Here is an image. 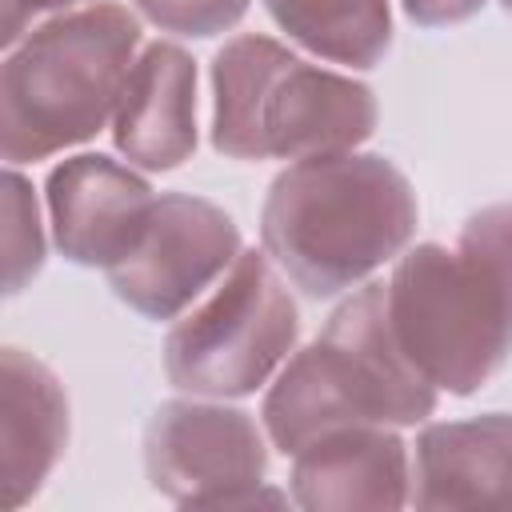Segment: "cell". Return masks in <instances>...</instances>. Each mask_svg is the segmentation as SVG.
Listing matches in <instances>:
<instances>
[{
  "label": "cell",
  "mask_w": 512,
  "mask_h": 512,
  "mask_svg": "<svg viewBox=\"0 0 512 512\" xmlns=\"http://www.w3.org/2000/svg\"><path fill=\"white\" fill-rule=\"evenodd\" d=\"M144 468L172 504L228 508L260 500L268 448L256 420L240 408L168 400L148 420Z\"/></svg>",
  "instance_id": "52a82bcc"
},
{
  "label": "cell",
  "mask_w": 512,
  "mask_h": 512,
  "mask_svg": "<svg viewBox=\"0 0 512 512\" xmlns=\"http://www.w3.org/2000/svg\"><path fill=\"white\" fill-rule=\"evenodd\" d=\"M272 20L308 52L348 68H372L392 44L388 0H264Z\"/></svg>",
  "instance_id": "5bb4252c"
},
{
  "label": "cell",
  "mask_w": 512,
  "mask_h": 512,
  "mask_svg": "<svg viewBox=\"0 0 512 512\" xmlns=\"http://www.w3.org/2000/svg\"><path fill=\"white\" fill-rule=\"evenodd\" d=\"M404 12L424 28H448L484 8V0H400Z\"/></svg>",
  "instance_id": "e0dca14e"
},
{
  "label": "cell",
  "mask_w": 512,
  "mask_h": 512,
  "mask_svg": "<svg viewBox=\"0 0 512 512\" xmlns=\"http://www.w3.org/2000/svg\"><path fill=\"white\" fill-rule=\"evenodd\" d=\"M140 56V20L124 4H88L32 28L0 68V152L8 164L92 140L120 104Z\"/></svg>",
  "instance_id": "277c9868"
},
{
  "label": "cell",
  "mask_w": 512,
  "mask_h": 512,
  "mask_svg": "<svg viewBox=\"0 0 512 512\" xmlns=\"http://www.w3.org/2000/svg\"><path fill=\"white\" fill-rule=\"evenodd\" d=\"M292 500L308 512L412 504L408 444L384 424L336 428L292 456Z\"/></svg>",
  "instance_id": "30bf717a"
},
{
  "label": "cell",
  "mask_w": 512,
  "mask_h": 512,
  "mask_svg": "<svg viewBox=\"0 0 512 512\" xmlns=\"http://www.w3.org/2000/svg\"><path fill=\"white\" fill-rule=\"evenodd\" d=\"M500 4H504V8H508V12H512V0H500Z\"/></svg>",
  "instance_id": "d6986e66"
},
{
  "label": "cell",
  "mask_w": 512,
  "mask_h": 512,
  "mask_svg": "<svg viewBox=\"0 0 512 512\" xmlns=\"http://www.w3.org/2000/svg\"><path fill=\"white\" fill-rule=\"evenodd\" d=\"M372 128L368 84L308 64L272 36H232L212 60V148L232 160L352 152Z\"/></svg>",
  "instance_id": "5b68a950"
},
{
  "label": "cell",
  "mask_w": 512,
  "mask_h": 512,
  "mask_svg": "<svg viewBox=\"0 0 512 512\" xmlns=\"http://www.w3.org/2000/svg\"><path fill=\"white\" fill-rule=\"evenodd\" d=\"M296 304L268 252H240L212 296L164 340V372L192 396H248L292 352Z\"/></svg>",
  "instance_id": "8992f818"
},
{
  "label": "cell",
  "mask_w": 512,
  "mask_h": 512,
  "mask_svg": "<svg viewBox=\"0 0 512 512\" xmlns=\"http://www.w3.org/2000/svg\"><path fill=\"white\" fill-rule=\"evenodd\" d=\"M72 4H84V0H4V48L20 44V32L32 16L40 12H64Z\"/></svg>",
  "instance_id": "ac0fdd59"
},
{
  "label": "cell",
  "mask_w": 512,
  "mask_h": 512,
  "mask_svg": "<svg viewBox=\"0 0 512 512\" xmlns=\"http://www.w3.org/2000/svg\"><path fill=\"white\" fill-rule=\"evenodd\" d=\"M436 412V384L404 356L384 304V284L356 288L300 348L264 396L268 440L296 456L324 432L360 424H420Z\"/></svg>",
  "instance_id": "3957f363"
},
{
  "label": "cell",
  "mask_w": 512,
  "mask_h": 512,
  "mask_svg": "<svg viewBox=\"0 0 512 512\" xmlns=\"http://www.w3.org/2000/svg\"><path fill=\"white\" fill-rule=\"evenodd\" d=\"M416 508H512V416L428 424L416 436Z\"/></svg>",
  "instance_id": "7c38bea8"
},
{
  "label": "cell",
  "mask_w": 512,
  "mask_h": 512,
  "mask_svg": "<svg viewBox=\"0 0 512 512\" xmlns=\"http://www.w3.org/2000/svg\"><path fill=\"white\" fill-rule=\"evenodd\" d=\"M44 196L60 256L104 272L132 252L156 204L152 188L128 164L100 152L60 160L48 172Z\"/></svg>",
  "instance_id": "9c48e42d"
},
{
  "label": "cell",
  "mask_w": 512,
  "mask_h": 512,
  "mask_svg": "<svg viewBox=\"0 0 512 512\" xmlns=\"http://www.w3.org/2000/svg\"><path fill=\"white\" fill-rule=\"evenodd\" d=\"M68 444V396L48 364L20 348L0 352V448L4 504L24 508Z\"/></svg>",
  "instance_id": "4fadbf2b"
},
{
  "label": "cell",
  "mask_w": 512,
  "mask_h": 512,
  "mask_svg": "<svg viewBox=\"0 0 512 512\" xmlns=\"http://www.w3.org/2000/svg\"><path fill=\"white\" fill-rule=\"evenodd\" d=\"M404 356L444 392L468 396L512 352V204L476 212L456 248L416 244L384 284Z\"/></svg>",
  "instance_id": "7a4b0ae2"
},
{
  "label": "cell",
  "mask_w": 512,
  "mask_h": 512,
  "mask_svg": "<svg viewBox=\"0 0 512 512\" xmlns=\"http://www.w3.org/2000/svg\"><path fill=\"white\" fill-rule=\"evenodd\" d=\"M240 256L232 216L200 196L164 192L124 260L108 268L112 292L148 320L180 316Z\"/></svg>",
  "instance_id": "ba28073f"
},
{
  "label": "cell",
  "mask_w": 512,
  "mask_h": 512,
  "mask_svg": "<svg viewBox=\"0 0 512 512\" xmlns=\"http://www.w3.org/2000/svg\"><path fill=\"white\" fill-rule=\"evenodd\" d=\"M116 152L144 168L168 172L196 152V64L180 44H148L120 92L112 116Z\"/></svg>",
  "instance_id": "8fae6325"
},
{
  "label": "cell",
  "mask_w": 512,
  "mask_h": 512,
  "mask_svg": "<svg viewBox=\"0 0 512 512\" xmlns=\"http://www.w3.org/2000/svg\"><path fill=\"white\" fill-rule=\"evenodd\" d=\"M44 264V228L32 184L8 164L4 176V292L16 296Z\"/></svg>",
  "instance_id": "9a60e30c"
},
{
  "label": "cell",
  "mask_w": 512,
  "mask_h": 512,
  "mask_svg": "<svg viewBox=\"0 0 512 512\" xmlns=\"http://www.w3.org/2000/svg\"><path fill=\"white\" fill-rule=\"evenodd\" d=\"M416 232L408 176L372 152L292 160L268 188L260 240L304 296H336L400 256Z\"/></svg>",
  "instance_id": "6da1fadb"
},
{
  "label": "cell",
  "mask_w": 512,
  "mask_h": 512,
  "mask_svg": "<svg viewBox=\"0 0 512 512\" xmlns=\"http://www.w3.org/2000/svg\"><path fill=\"white\" fill-rule=\"evenodd\" d=\"M136 8L164 32L204 40L228 32L248 12V0H136Z\"/></svg>",
  "instance_id": "2e32d148"
}]
</instances>
